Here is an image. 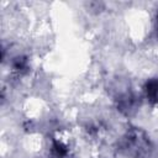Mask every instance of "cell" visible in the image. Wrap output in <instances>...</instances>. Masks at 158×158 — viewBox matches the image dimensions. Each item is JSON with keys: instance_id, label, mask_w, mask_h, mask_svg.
I'll list each match as a JSON object with an SVG mask.
<instances>
[{"instance_id": "obj_1", "label": "cell", "mask_w": 158, "mask_h": 158, "mask_svg": "<svg viewBox=\"0 0 158 158\" xmlns=\"http://www.w3.org/2000/svg\"><path fill=\"white\" fill-rule=\"evenodd\" d=\"M147 139L143 137V133L141 131H131L127 133L125 137V148L127 149L128 153H135V154H141L147 149Z\"/></svg>"}, {"instance_id": "obj_2", "label": "cell", "mask_w": 158, "mask_h": 158, "mask_svg": "<svg viewBox=\"0 0 158 158\" xmlns=\"http://www.w3.org/2000/svg\"><path fill=\"white\" fill-rule=\"evenodd\" d=\"M146 94L149 101L158 104V78L151 79L146 84Z\"/></svg>"}]
</instances>
